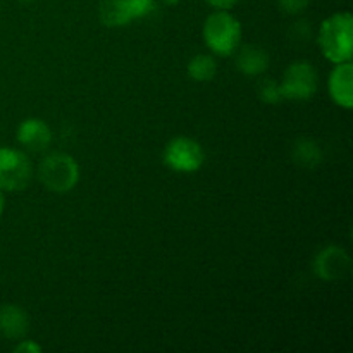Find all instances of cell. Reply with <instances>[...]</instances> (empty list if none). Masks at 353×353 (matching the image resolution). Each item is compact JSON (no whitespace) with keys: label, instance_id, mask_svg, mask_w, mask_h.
Returning a JSON list of instances; mask_svg holds the SVG:
<instances>
[{"label":"cell","instance_id":"2","mask_svg":"<svg viewBox=\"0 0 353 353\" xmlns=\"http://www.w3.org/2000/svg\"><path fill=\"white\" fill-rule=\"evenodd\" d=\"M203 40L217 55H231L241 41V24L228 10H217L203 24Z\"/></svg>","mask_w":353,"mask_h":353},{"label":"cell","instance_id":"1","mask_svg":"<svg viewBox=\"0 0 353 353\" xmlns=\"http://www.w3.org/2000/svg\"><path fill=\"white\" fill-rule=\"evenodd\" d=\"M319 45L323 55L333 64L352 61L353 55V17L350 12H338L323 21L319 30Z\"/></svg>","mask_w":353,"mask_h":353},{"label":"cell","instance_id":"20","mask_svg":"<svg viewBox=\"0 0 353 353\" xmlns=\"http://www.w3.org/2000/svg\"><path fill=\"white\" fill-rule=\"evenodd\" d=\"M3 207H6V199H3V193L2 190H0V216H2L3 212Z\"/></svg>","mask_w":353,"mask_h":353},{"label":"cell","instance_id":"16","mask_svg":"<svg viewBox=\"0 0 353 353\" xmlns=\"http://www.w3.org/2000/svg\"><path fill=\"white\" fill-rule=\"evenodd\" d=\"M126 6L130 9L131 19H140L154 12L155 0H126Z\"/></svg>","mask_w":353,"mask_h":353},{"label":"cell","instance_id":"7","mask_svg":"<svg viewBox=\"0 0 353 353\" xmlns=\"http://www.w3.org/2000/svg\"><path fill=\"white\" fill-rule=\"evenodd\" d=\"M350 255L347 254V250L336 247V245L323 248L314 261L316 274L324 281H336V279L345 278L350 272Z\"/></svg>","mask_w":353,"mask_h":353},{"label":"cell","instance_id":"15","mask_svg":"<svg viewBox=\"0 0 353 353\" xmlns=\"http://www.w3.org/2000/svg\"><path fill=\"white\" fill-rule=\"evenodd\" d=\"M257 93L261 97L262 102L265 103H274L281 102L283 95H281V88H279V83L272 81V79H262L257 86Z\"/></svg>","mask_w":353,"mask_h":353},{"label":"cell","instance_id":"5","mask_svg":"<svg viewBox=\"0 0 353 353\" xmlns=\"http://www.w3.org/2000/svg\"><path fill=\"white\" fill-rule=\"evenodd\" d=\"M31 162L26 154L14 148H0V190L19 192L30 185Z\"/></svg>","mask_w":353,"mask_h":353},{"label":"cell","instance_id":"18","mask_svg":"<svg viewBox=\"0 0 353 353\" xmlns=\"http://www.w3.org/2000/svg\"><path fill=\"white\" fill-rule=\"evenodd\" d=\"M16 353H40L41 347L31 340H21V343L14 348Z\"/></svg>","mask_w":353,"mask_h":353},{"label":"cell","instance_id":"13","mask_svg":"<svg viewBox=\"0 0 353 353\" xmlns=\"http://www.w3.org/2000/svg\"><path fill=\"white\" fill-rule=\"evenodd\" d=\"M293 161L302 168H316L323 161V152L319 145L312 140H300L293 147Z\"/></svg>","mask_w":353,"mask_h":353},{"label":"cell","instance_id":"22","mask_svg":"<svg viewBox=\"0 0 353 353\" xmlns=\"http://www.w3.org/2000/svg\"><path fill=\"white\" fill-rule=\"evenodd\" d=\"M21 2H30V0H21Z\"/></svg>","mask_w":353,"mask_h":353},{"label":"cell","instance_id":"17","mask_svg":"<svg viewBox=\"0 0 353 353\" xmlns=\"http://www.w3.org/2000/svg\"><path fill=\"white\" fill-rule=\"evenodd\" d=\"M278 2H279V7H281L285 12L299 14L309 6L310 0H278Z\"/></svg>","mask_w":353,"mask_h":353},{"label":"cell","instance_id":"19","mask_svg":"<svg viewBox=\"0 0 353 353\" xmlns=\"http://www.w3.org/2000/svg\"><path fill=\"white\" fill-rule=\"evenodd\" d=\"M207 2H209L212 7H216V9L228 10L236 3V0H207Z\"/></svg>","mask_w":353,"mask_h":353},{"label":"cell","instance_id":"21","mask_svg":"<svg viewBox=\"0 0 353 353\" xmlns=\"http://www.w3.org/2000/svg\"><path fill=\"white\" fill-rule=\"evenodd\" d=\"M159 2L165 3V6H176V3H178L179 0H159Z\"/></svg>","mask_w":353,"mask_h":353},{"label":"cell","instance_id":"11","mask_svg":"<svg viewBox=\"0 0 353 353\" xmlns=\"http://www.w3.org/2000/svg\"><path fill=\"white\" fill-rule=\"evenodd\" d=\"M269 55L257 45H245L236 57V68L248 76H257L268 69Z\"/></svg>","mask_w":353,"mask_h":353},{"label":"cell","instance_id":"8","mask_svg":"<svg viewBox=\"0 0 353 353\" xmlns=\"http://www.w3.org/2000/svg\"><path fill=\"white\" fill-rule=\"evenodd\" d=\"M330 95L334 103L350 110L353 107V64L340 62L330 76Z\"/></svg>","mask_w":353,"mask_h":353},{"label":"cell","instance_id":"9","mask_svg":"<svg viewBox=\"0 0 353 353\" xmlns=\"http://www.w3.org/2000/svg\"><path fill=\"white\" fill-rule=\"evenodd\" d=\"M17 141L31 152L45 150L52 141L50 128L41 119L30 117V119L23 121L17 128Z\"/></svg>","mask_w":353,"mask_h":353},{"label":"cell","instance_id":"4","mask_svg":"<svg viewBox=\"0 0 353 353\" xmlns=\"http://www.w3.org/2000/svg\"><path fill=\"white\" fill-rule=\"evenodd\" d=\"M319 78L317 71L310 62H293L285 71L283 81L279 83L283 99L290 100H309L316 95Z\"/></svg>","mask_w":353,"mask_h":353},{"label":"cell","instance_id":"6","mask_svg":"<svg viewBox=\"0 0 353 353\" xmlns=\"http://www.w3.org/2000/svg\"><path fill=\"white\" fill-rule=\"evenodd\" d=\"M205 154L199 141L179 137L169 141L164 150V162L168 168L178 172H195L202 168Z\"/></svg>","mask_w":353,"mask_h":353},{"label":"cell","instance_id":"14","mask_svg":"<svg viewBox=\"0 0 353 353\" xmlns=\"http://www.w3.org/2000/svg\"><path fill=\"white\" fill-rule=\"evenodd\" d=\"M188 72L195 81H210L217 72V64L214 57L205 54L195 55L188 64Z\"/></svg>","mask_w":353,"mask_h":353},{"label":"cell","instance_id":"10","mask_svg":"<svg viewBox=\"0 0 353 353\" xmlns=\"http://www.w3.org/2000/svg\"><path fill=\"white\" fill-rule=\"evenodd\" d=\"M26 310L17 305H3L0 307V333L9 340H23L28 333Z\"/></svg>","mask_w":353,"mask_h":353},{"label":"cell","instance_id":"12","mask_svg":"<svg viewBox=\"0 0 353 353\" xmlns=\"http://www.w3.org/2000/svg\"><path fill=\"white\" fill-rule=\"evenodd\" d=\"M100 21L109 28H119L130 24L131 14L126 0H103L100 6Z\"/></svg>","mask_w":353,"mask_h":353},{"label":"cell","instance_id":"3","mask_svg":"<svg viewBox=\"0 0 353 353\" xmlns=\"http://www.w3.org/2000/svg\"><path fill=\"white\" fill-rule=\"evenodd\" d=\"M38 176L50 192L68 193L78 185L79 168L71 155L55 152L41 161L40 168H38Z\"/></svg>","mask_w":353,"mask_h":353}]
</instances>
